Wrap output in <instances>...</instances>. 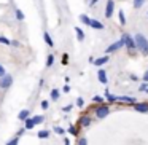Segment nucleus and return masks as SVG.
<instances>
[{"label":"nucleus","instance_id":"obj_15","mask_svg":"<svg viewBox=\"0 0 148 145\" xmlns=\"http://www.w3.org/2000/svg\"><path fill=\"white\" fill-rule=\"evenodd\" d=\"M75 34H77V40L78 42H83L84 40V32L81 27H75Z\"/></svg>","mask_w":148,"mask_h":145},{"label":"nucleus","instance_id":"obj_23","mask_svg":"<svg viewBox=\"0 0 148 145\" xmlns=\"http://www.w3.org/2000/svg\"><path fill=\"white\" fill-rule=\"evenodd\" d=\"M53 64H54V54H48V58H46V67H51Z\"/></svg>","mask_w":148,"mask_h":145},{"label":"nucleus","instance_id":"obj_42","mask_svg":"<svg viewBox=\"0 0 148 145\" xmlns=\"http://www.w3.org/2000/svg\"><path fill=\"white\" fill-rule=\"evenodd\" d=\"M11 45H13V46H19V43H18L16 40H11Z\"/></svg>","mask_w":148,"mask_h":145},{"label":"nucleus","instance_id":"obj_16","mask_svg":"<svg viewBox=\"0 0 148 145\" xmlns=\"http://www.w3.org/2000/svg\"><path fill=\"white\" fill-rule=\"evenodd\" d=\"M34 128H35V123H34V120H32V118H27L26 121H24V129L27 131V129H34Z\"/></svg>","mask_w":148,"mask_h":145},{"label":"nucleus","instance_id":"obj_37","mask_svg":"<svg viewBox=\"0 0 148 145\" xmlns=\"http://www.w3.org/2000/svg\"><path fill=\"white\" fill-rule=\"evenodd\" d=\"M24 132H26V129H24V128H23V129H19V131H18V134H16V137H21V135H23Z\"/></svg>","mask_w":148,"mask_h":145},{"label":"nucleus","instance_id":"obj_18","mask_svg":"<svg viewBox=\"0 0 148 145\" xmlns=\"http://www.w3.org/2000/svg\"><path fill=\"white\" fill-rule=\"evenodd\" d=\"M118 19H119V24H121V26H126V14L123 10L118 11Z\"/></svg>","mask_w":148,"mask_h":145},{"label":"nucleus","instance_id":"obj_27","mask_svg":"<svg viewBox=\"0 0 148 145\" xmlns=\"http://www.w3.org/2000/svg\"><path fill=\"white\" fill-rule=\"evenodd\" d=\"M0 43H2V45H11V40L7 38V37H3V35H0Z\"/></svg>","mask_w":148,"mask_h":145},{"label":"nucleus","instance_id":"obj_14","mask_svg":"<svg viewBox=\"0 0 148 145\" xmlns=\"http://www.w3.org/2000/svg\"><path fill=\"white\" fill-rule=\"evenodd\" d=\"M43 40H45V43H46V45H48V46H51V48H53V46H54V42H53L51 35H49L48 32H43Z\"/></svg>","mask_w":148,"mask_h":145},{"label":"nucleus","instance_id":"obj_25","mask_svg":"<svg viewBox=\"0 0 148 145\" xmlns=\"http://www.w3.org/2000/svg\"><path fill=\"white\" fill-rule=\"evenodd\" d=\"M37 135H38V139H48L49 132L48 131H38V132H37Z\"/></svg>","mask_w":148,"mask_h":145},{"label":"nucleus","instance_id":"obj_12","mask_svg":"<svg viewBox=\"0 0 148 145\" xmlns=\"http://www.w3.org/2000/svg\"><path fill=\"white\" fill-rule=\"evenodd\" d=\"M29 115H30V112L24 109V110H21V112L18 113V120H19V121H26V120L29 118Z\"/></svg>","mask_w":148,"mask_h":145},{"label":"nucleus","instance_id":"obj_17","mask_svg":"<svg viewBox=\"0 0 148 145\" xmlns=\"http://www.w3.org/2000/svg\"><path fill=\"white\" fill-rule=\"evenodd\" d=\"M145 2H147V0H132V7H134L135 10H138V8H142L145 5Z\"/></svg>","mask_w":148,"mask_h":145},{"label":"nucleus","instance_id":"obj_33","mask_svg":"<svg viewBox=\"0 0 148 145\" xmlns=\"http://www.w3.org/2000/svg\"><path fill=\"white\" fill-rule=\"evenodd\" d=\"M77 105L78 107H83L84 105V99H83V97H78V99H77Z\"/></svg>","mask_w":148,"mask_h":145},{"label":"nucleus","instance_id":"obj_30","mask_svg":"<svg viewBox=\"0 0 148 145\" xmlns=\"http://www.w3.org/2000/svg\"><path fill=\"white\" fill-rule=\"evenodd\" d=\"M69 132H70L72 135H77L78 134V129L75 128V126H70V128H69Z\"/></svg>","mask_w":148,"mask_h":145},{"label":"nucleus","instance_id":"obj_40","mask_svg":"<svg viewBox=\"0 0 148 145\" xmlns=\"http://www.w3.org/2000/svg\"><path fill=\"white\" fill-rule=\"evenodd\" d=\"M62 110H64V112H70V110H72V105H65Z\"/></svg>","mask_w":148,"mask_h":145},{"label":"nucleus","instance_id":"obj_6","mask_svg":"<svg viewBox=\"0 0 148 145\" xmlns=\"http://www.w3.org/2000/svg\"><path fill=\"white\" fill-rule=\"evenodd\" d=\"M113 11H115V2L113 0H107V5H105V18L110 19L113 16Z\"/></svg>","mask_w":148,"mask_h":145},{"label":"nucleus","instance_id":"obj_41","mask_svg":"<svg viewBox=\"0 0 148 145\" xmlns=\"http://www.w3.org/2000/svg\"><path fill=\"white\" fill-rule=\"evenodd\" d=\"M97 2H99V0H91V2H89V7H94V5H97Z\"/></svg>","mask_w":148,"mask_h":145},{"label":"nucleus","instance_id":"obj_32","mask_svg":"<svg viewBox=\"0 0 148 145\" xmlns=\"http://www.w3.org/2000/svg\"><path fill=\"white\" fill-rule=\"evenodd\" d=\"M92 100H94V102L102 104V102H103V97H100V96H94V97H92Z\"/></svg>","mask_w":148,"mask_h":145},{"label":"nucleus","instance_id":"obj_31","mask_svg":"<svg viewBox=\"0 0 148 145\" xmlns=\"http://www.w3.org/2000/svg\"><path fill=\"white\" fill-rule=\"evenodd\" d=\"M40 107H42L43 110H46V109L49 107V102H48V100H42V104H40Z\"/></svg>","mask_w":148,"mask_h":145},{"label":"nucleus","instance_id":"obj_38","mask_svg":"<svg viewBox=\"0 0 148 145\" xmlns=\"http://www.w3.org/2000/svg\"><path fill=\"white\" fill-rule=\"evenodd\" d=\"M62 91H64V93H70V86H69V85H65L64 89H62Z\"/></svg>","mask_w":148,"mask_h":145},{"label":"nucleus","instance_id":"obj_26","mask_svg":"<svg viewBox=\"0 0 148 145\" xmlns=\"http://www.w3.org/2000/svg\"><path fill=\"white\" fill-rule=\"evenodd\" d=\"M147 89H148V81H143V83L138 86V91H140V93H147Z\"/></svg>","mask_w":148,"mask_h":145},{"label":"nucleus","instance_id":"obj_22","mask_svg":"<svg viewBox=\"0 0 148 145\" xmlns=\"http://www.w3.org/2000/svg\"><path fill=\"white\" fill-rule=\"evenodd\" d=\"M61 97V91L59 89H51V99L53 100H58Z\"/></svg>","mask_w":148,"mask_h":145},{"label":"nucleus","instance_id":"obj_24","mask_svg":"<svg viewBox=\"0 0 148 145\" xmlns=\"http://www.w3.org/2000/svg\"><path fill=\"white\" fill-rule=\"evenodd\" d=\"M32 120H34V123H35V124H42L45 118H43L42 115H35V116H32Z\"/></svg>","mask_w":148,"mask_h":145},{"label":"nucleus","instance_id":"obj_20","mask_svg":"<svg viewBox=\"0 0 148 145\" xmlns=\"http://www.w3.org/2000/svg\"><path fill=\"white\" fill-rule=\"evenodd\" d=\"M80 21L84 24V26H89V23H91V18L88 16V14H80Z\"/></svg>","mask_w":148,"mask_h":145},{"label":"nucleus","instance_id":"obj_13","mask_svg":"<svg viewBox=\"0 0 148 145\" xmlns=\"http://www.w3.org/2000/svg\"><path fill=\"white\" fill-rule=\"evenodd\" d=\"M91 121H92V120H91V116H88V115H84V116L80 118V124L83 126V128H88V126L91 124Z\"/></svg>","mask_w":148,"mask_h":145},{"label":"nucleus","instance_id":"obj_8","mask_svg":"<svg viewBox=\"0 0 148 145\" xmlns=\"http://www.w3.org/2000/svg\"><path fill=\"white\" fill-rule=\"evenodd\" d=\"M116 102H126V104H135V97H131V96H121V97H116Z\"/></svg>","mask_w":148,"mask_h":145},{"label":"nucleus","instance_id":"obj_5","mask_svg":"<svg viewBox=\"0 0 148 145\" xmlns=\"http://www.w3.org/2000/svg\"><path fill=\"white\" fill-rule=\"evenodd\" d=\"M13 85V77L8 74H5L3 77H0V88L2 89H8V88Z\"/></svg>","mask_w":148,"mask_h":145},{"label":"nucleus","instance_id":"obj_10","mask_svg":"<svg viewBox=\"0 0 148 145\" xmlns=\"http://www.w3.org/2000/svg\"><path fill=\"white\" fill-rule=\"evenodd\" d=\"M89 27H92V29H96V30H102V29H105V26H103V24L100 23V21H97V19H91Z\"/></svg>","mask_w":148,"mask_h":145},{"label":"nucleus","instance_id":"obj_44","mask_svg":"<svg viewBox=\"0 0 148 145\" xmlns=\"http://www.w3.org/2000/svg\"><path fill=\"white\" fill-rule=\"evenodd\" d=\"M147 94H148V89H147Z\"/></svg>","mask_w":148,"mask_h":145},{"label":"nucleus","instance_id":"obj_39","mask_svg":"<svg viewBox=\"0 0 148 145\" xmlns=\"http://www.w3.org/2000/svg\"><path fill=\"white\" fill-rule=\"evenodd\" d=\"M131 80H132V81H138V77H137V75L132 74V75H131Z\"/></svg>","mask_w":148,"mask_h":145},{"label":"nucleus","instance_id":"obj_34","mask_svg":"<svg viewBox=\"0 0 148 145\" xmlns=\"http://www.w3.org/2000/svg\"><path fill=\"white\" fill-rule=\"evenodd\" d=\"M78 145H88V140L84 137H81L80 140H78Z\"/></svg>","mask_w":148,"mask_h":145},{"label":"nucleus","instance_id":"obj_2","mask_svg":"<svg viewBox=\"0 0 148 145\" xmlns=\"http://www.w3.org/2000/svg\"><path fill=\"white\" fill-rule=\"evenodd\" d=\"M121 40H123V45L126 46V49H127V53H129L131 56H134L135 53H137L134 37H132L131 34H123V35H121Z\"/></svg>","mask_w":148,"mask_h":145},{"label":"nucleus","instance_id":"obj_3","mask_svg":"<svg viewBox=\"0 0 148 145\" xmlns=\"http://www.w3.org/2000/svg\"><path fill=\"white\" fill-rule=\"evenodd\" d=\"M108 113H110V107L105 105V104H100V105L96 107V116H97L99 120H102V118H105V116H108Z\"/></svg>","mask_w":148,"mask_h":145},{"label":"nucleus","instance_id":"obj_9","mask_svg":"<svg viewBox=\"0 0 148 145\" xmlns=\"http://www.w3.org/2000/svg\"><path fill=\"white\" fill-rule=\"evenodd\" d=\"M97 78H99V81L102 85H107V81H108V78H107V72L103 70V69H99V72H97Z\"/></svg>","mask_w":148,"mask_h":145},{"label":"nucleus","instance_id":"obj_43","mask_svg":"<svg viewBox=\"0 0 148 145\" xmlns=\"http://www.w3.org/2000/svg\"><path fill=\"white\" fill-rule=\"evenodd\" d=\"M64 145H70V140H69V139H65V140H64Z\"/></svg>","mask_w":148,"mask_h":145},{"label":"nucleus","instance_id":"obj_21","mask_svg":"<svg viewBox=\"0 0 148 145\" xmlns=\"http://www.w3.org/2000/svg\"><path fill=\"white\" fill-rule=\"evenodd\" d=\"M14 16H16V19L18 21H24V13H23V10H19V8H16V11H14Z\"/></svg>","mask_w":148,"mask_h":145},{"label":"nucleus","instance_id":"obj_35","mask_svg":"<svg viewBox=\"0 0 148 145\" xmlns=\"http://www.w3.org/2000/svg\"><path fill=\"white\" fill-rule=\"evenodd\" d=\"M5 74H7V72H5V67H3L2 64H0V77H3Z\"/></svg>","mask_w":148,"mask_h":145},{"label":"nucleus","instance_id":"obj_11","mask_svg":"<svg viewBox=\"0 0 148 145\" xmlns=\"http://www.w3.org/2000/svg\"><path fill=\"white\" fill-rule=\"evenodd\" d=\"M94 65H97V67H100V65H103V64H107L108 62V54H105V56H102V58H97V59H94Z\"/></svg>","mask_w":148,"mask_h":145},{"label":"nucleus","instance_id":"obj_19","mask_svg":"<svg viewBox=\"0 0 148 145\" xmlns=\"http://www.w3.org/2000/svg\"><path fill=\"white\" fill-rule=\"evenodd\" d=\"M105 99L107 100H108V102H116V96H113V94L112 93H110V91L108 89H105Z\"/></svg>","mask_w":148,"mask_h":145},{"label":"nucleus","instance_id":"obj_36","mask_svg":"<svg viewBox=\"0 0 148 145\" xmlns=\"http://www.w3.org/2000/svg\"><path fill=\"white\" fill-rule=\"evenodd\" d=\"M142 81H148V69H147V72L143 74V77H142Z\"/></svg>","mask_w":148,"mask_h":145},{"label":"nucleus","instance_id":"obj_4","mask_svg":"<svg viewBox=\"0 0 148 145\" xmlns=\"http://www.w3.org/2000/svg\"><path fill=\"white\" fill-rule=\"evenodd\" d=\"M123 46H124V45H123V40L119 38V40H116V42H113L112 45H108V46H107L105 53H107V54H112V53H116V51H119V49H121Z\"/></svg>","mask_w":148,"mask_h":145},{"label":"nucleus","instance_id":"obj_28","mask_svg":"<svg viewBox=\"0 0 148 145\" xmlns=\"http://www.w3.org/2000/svg\"><path fill=\"white\" fill-rule=\"evenodd\" d=\"M54 132H56V134H59V135H64L65 134V129L64 128H59V126H58V128H54Z\"/></svg>","mask_w":148,"mask_h":145},{"label":"nucleus","instance_id":"obj_29","mask_svg":"<svg viewBox=\"0 0 148 145\" xmlns=\"http://www.w3.org/2000/svg\"><path fill=\"white\" fill-rule=\"evenodd\" d=\"M18 144H19V137H13V139H11V140L7 144V145H18Z\"/></svg>","mask_w":148,"mask_h":145},{"label":"nucleus","instance_id":"obj_7","mask_svg":"<svg viewBox=\"0 0 148 145\" xmlns=\"http://www.w3.org/2000/svg\"><path fill=\"white\" fill-rule=\"evenodd\" d=\"M132 107H134V110H137L140 113L148 112V102H135V104H132Z\"/></svg>","mask_w":148,"mask_h":145},{"label":"nucleus","instance_id":"obj_1","mask_svg":"<svg viewBox=\"0 0 148 145\" xmlns=\"http://www.w3.org/2000/svg\"><path fill=\"white\" fill-rule=\"evenodd\" d=\"M134 40H135V48H137V51L142 53L143 56H148V38L147 37L143 34H135Z\"/></svg>","mask_w":148,"mask_h":145}]
</instances>
